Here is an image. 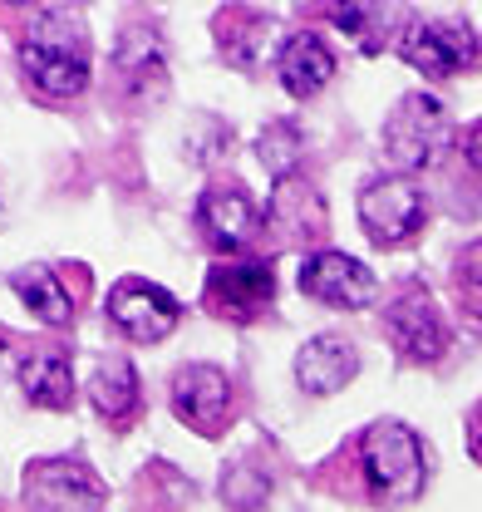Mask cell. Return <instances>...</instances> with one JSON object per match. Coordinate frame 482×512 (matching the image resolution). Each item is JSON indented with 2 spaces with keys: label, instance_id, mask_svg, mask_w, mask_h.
<instances>
[{
  "label": "cell",
  "instance_id": "1",
  "mask_svg": "<svg viewBox=\"0 0 482 512\" xmlns=\"http://www.w3.org/2000/svg\"><path fill=\"white\" fill-rule=\"evenodd\" d=\"M20 69L50 99L84 94L89 89V30L79 25V15H69V10L35 15L20 40Z\"/></svg>",
  "mask_w": 482,
  "mask_h": 512
},
{
  "label": "cell",
  "instance_id": "2",
  "mask_svg": "<svg viewBox=\"0 0 482 512\" xmlns=\"http://www.w3.org/2000/svg\"><path fill=\"white\" fill-rule=\"evenodd\" d=\"M360 468L374 503H414L423 493V478H428L419 434L399 419H379V424L364 429Z\"/></svg>",
  "mask_w": 482,
  "mask_h": 512
},
{
  "label": "cell",
  "instance_id": "3",
  "mask_svg": "<svg viewBox=\"0 0 482 512\" xmlns=\"http://www.w3.org/2000/svg\"><path fill=\"white\" fill-rule=\"evenodd\" d=\"M453 148V114L433 94H404L384 124V153L399 173H423Z\"/></svg>",
  "mask_w": 482,
  "mask_h": 512
},
{
  "label": "cell",
  "instance_id": "4",
  "mask_svg": "<svg viewBox=\"0 0 482 512\" xmlns=\"http://www.w3.org/2000/svg\"><path fill=\"white\" fill-rule=\"evenodd\" d=\"M428 222V197L409 178H379L360 188V227L374 247H404Z\"/></svg>",
  "mask_w": 482,
  "mask_h": 512
},
{
  "label": "cell",
  "instance_id": "5",
  "mask_svg": "<svg viewBox=\"0 0 482 512\" xmlns=\"http://www.w3.org/2000/svg\"><path fill=\"white\" fill-rule=\"evenodd\" d=\"M399 55L423 79H453L482 60V40L473 35L468 20H414L399 35Z\"/></svg>",
  "mask_w": 482,
  "mask_h": 512
},
{
  "label": "cell",
  "instance_id": "6",
  "mask_svg": "<svg viewBox=\"0 0 482 512\" xmlns=\"http://www.w3.org/2000/svg\"><path fill=\"white\" fill-rule=\"evenodd\" d=\"M109 320L119 325L128 340L138 345H158L163 335H173L182 320V306L173 291L143 281V276H123L119 286L109 291Z\"/></svg>",
  "mask_w": 482,
  "mask_h": 512
},
{
  "label": "cell",
  "instance_id": "7",
  "mask_svg": "<svg viewBox=\"0 0 482 512\" xmlns=\"http://www.w3.org/2000/svg\"><path fill=\"white\" fill-rule=\"evenodd\" d=\"M301 291L335 311L374 306V271L350 252H310L301 261Z\"/></svg>",
  "mask_w": 482,
  "mask_h": 512
},
{
  "label": "cell",
  "instance_id": "8",
  "mask_svg": "<svg viewBox=\"0 0 482 512\" xmlns=\"http://www.w3.org/2000/svg\"><path fill=\"white\" fill-rule=\"evenodd\" d=\"M384 325H389V335H394L399 355H404V360H414V365H433V360H443V355H448V325H443L438 306L428 301V291H423V286H404V291L389 301Z\"/></svg>",
  "mask_w": 482,
  "mask_h": 512
},
{
  "label": "cell",
  "instance_id": "9",
  "mask_svg": "<svg viewBox=\"0 0 482 512\" xmlns=\"http://www.w3.org/2000/svg\"><path fill=\"white\" fill-rule=\"evenodd\" d=\"M232 380L217 365H187L173 375V409L192 434H222L232 419Z\"/></svg>",
  "mask_w": 482,
  "mask_h": 512
},
{
  "label": "cell",
  "instance_id": "10",
  "mask_svg": "<svg viewBox=\"0 0 482 512\" xmlns=\"http://www.w3.org/2000/svg\"><path fill=\"white\" fill-rule=\"evenodd\" d=\"M104 483L79 458H40L25 468V508H104Z\"/></svg>",
  "mask_w": 482,
  "mask_h": 512
},
{
  "label": "cell",
  "instance_id": "11",
  "mask_svg": "<svg viewBox=\"0 0 482 512\" xmlns=\"http://www.w3.org/2000/svg\"><path fill=\"white\" fill-rule=\"evenodd\" d=\"M276 301V271L261 261H237V266H212L207 271V311L222 320H256Z\"/></svg>",
  "mask_w": 482,
  "mask_h": 512
},
{
  "label": "cell",
  "instance_id": "12",
  "mask_svg": "<svg viewBox=\"0 0 482 512\" xmlns=\"http://www.w3.org/2000/svg\"><path fill=\"white\" fill-rule=\"evenodd\" d=\"M197 227L217 252H246L261 237L266 217L241 188H207L197 202Z\"/></svg>",
  "mask_w": 482,
  "mask_h": 512
},
{
  "label": "cell",
  "instance_id": "13",
  "mask_svg": "<svg viewBox=\"0 0 482 512\" xmlns=\"http://www.w3.org/2000/svg\"><path fill=\"white\" fill-rule=\"evenodd\" d=\"M276 74H281V89L291 99H315L335 79V50L315 30H296L276 50Z\"/></svg>",
  "mask_w": 482,
  "mask_h": 512
},
{
  "label": "cell",
  "instance_id": "14",
  "mask_svg": "<svg viewBox=\"0 0 482 512\" xmlns=\"http://www.w3.org/2000/svg\"><path fill=\"white\" fill-rule=\"evenodd\" d=\"M355 375H360V350L345 335H315L296 350V384L315 399L345 389Z\"/></svg>",
  "mask_w": 482,
  "mask_h": 512
},
{
  "label": "cell",
  "instance_id": "15",
  "mask_svg": "<svg viewBox=\"0 0 482 512\" xmlns=\"http://www.w3.org/2000/svg\"><path fill=\"white\" fill-rule=\"evenodd\" d=\"M143 389H138V370L123 355H99L89 365V404L109 419V424H128L138 409Z\"/></svg>",
  "mask_w": 482,
  "mask_h": 512
},
{
  "label": "cell",
  "instance_id": "16",
  "mask_svg": "<svg viewBox=\"0 0 482 512\" xmlns=\"http://www.w3.org/2000/svg\"><path fill=\"white\" fill-rule=\"evenodd\" d=\"M114 69L128 79V89H153L168 79V45L153 25H128L114 45Z\"/></svg>",
  "mask_w": 482,
  "mask_h": 512
},
{
  "label": "cell",
  "instance_id": "17",
  "mask_svg": "<svg viewBox=\"0 0 482 512\" xmlns=\"http://www.w3.org/2000/svg\"><path fill=\"white\" fill-rule=\"evenodd\" d=\"M10 291L20 296V306H25L30 316L45 320V325H69V320H74V296L64 291L60 271L45 266V261L20 266V271L10 276Z\"/></svg>",
  "mask_w": 482,
  "mask_h": 512
},
{
  "label": "cell",
  "instance_id": "18",
  "mask_svg": "<svg viewBox=\"0 0 482 512\" xmlns=\"http://www.w3.org/2000/svg\"><path fill=\"white\" fill-rule=\"evenodd\" d=\"M271 217L291 242H315L325 232V202L305 178H276V197H271Z\"/></svg>",
  "mask_w": 482,
  "mask_h": 512
},
{
  "label": "cell",
  "instance_id": "19",
  "mask_svg": "<svg viewBox=\"0 0 482 512\" xmlns=\"http://www.w3.org/2000/svg\"><path fill=\"white\" fill-rule=\"evenodd\" d=\"M15 380L25 389V399L40 404V409H69V399H74V370H69V360H64L60 350L25 355L20 370H15Z\"/></svg>",
  "mask_w": 482,
  "mask_h": 512
},
{
  "label": "cell",
  "instance_id": "20",
  "mask_svg": "<svg viewBox=\"0 0 482 512\" xmlns=\"http://www.w3.org/2000/svg\"><path fill=\"white\" fill-rule=\"evenodd\" d=\"M266 30H271V20L256 15V10H246V5H227V10L217 15V25H212L217 50H222V60L232 64V69H256V64H261Z\"/></svg>",
  "mask_w": 482,
  "mask_h": 512
},
{
  "label": "cell",
  "instance_id": "21",
  "mask_svg": "<svg viewBox=\"0 0 482 512\" xmlns=\"http://www.w3.org/2000/svg\"><path fill=\"white\" fill-rule=\"evenodd\" d=\"M330 15L364 55L384 45V0H330Z\"/></svg>",
  "mask_w": 482,
  "mask_h": 512
},
{
  "label": "cell",
  "instance_id": "22",
  "mask_svg": "<svg viewBox=\"0 0 482 512\" xmlns=\"http://www.w3.org/2000/svg\"><path fill=\"white\" fill-rule=\"evenodd\" d=\"M256 158L266 163L271 178H286V173L296 168V158H301V133L291 124H271L256 138Z\"/></svg>",
  "mask_w": 482,
  "mask_h": 512
},
{
  "label": "cell",
  "instance_id": "23",
  "mask_svg": "<svg viewBox=\"0 0 482 512\" xmlns=\"http://www.w3.org/2000/svg\"><path fill=\"white\" fill-rule=\"evenodd\" d=\"M222 493H227V503H232V508H256V503H266L271 478H266V473H256V463H251V458H241L237 468L227 473Z\"/></svg>",
  "mask_w": 482,
  "mask_h": 512
},
{
  "label": "cell",
  "instance_id": "24",
  "mask_svg": "<svg viewBox=\"0 0 482 512\" xmlns=\"http://www.w3.org/2000/svg\"><path fill=\"white\" fill-rule=\"evenodd\" d=\"M458 291H463V306L482 320V242L458 256Z\"/></svg>",
  "mask_w": 482,
  "mask_h": 512
},
{
  "label": "cell",
  "instance_id": "25",
  "mask_svg": "<svg viewBox=\"0 0 482 512\" xmlns=\"http://www.w3.org/2000/svg\"><path fill=\"white\" fill-rule=\"evenodd\" d=\"M463 153H468V163L482 173V119L468 128V138H463Z\"/></svg>",
  "mask_w": 482,
  "mask_h": 512
},
{
  "label": "cell",
  "instance_id": "26",
  "mask_svg": "<svg viewBox=\"0 0 482 512\" xmlns=\"http://www.w3.org/2000/svg\"><path fill=\"white\" fill-rule=\"evenodd\" d=\"M473 453H478V458H482V414H478V419H473Z\"/></svg>",
  "mask_w": 482,
  "mask_h": 512
},
{
  "label": "cell",
  "instance_id": "27",
  "mask_svg": "<svg viewBox=\"0 0 482 512\" xmlns=\"http://www.w3.org/2000/svg\"><path fill=\"white\" fill-rule=\"evenodd\" d=\"M5 5H25V0H5Z\"/></svg>",
  "mask_w": 482,
  "mask_h": 512
}]
</instances>
